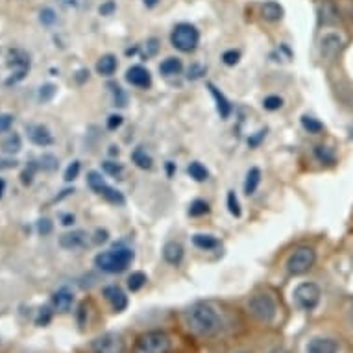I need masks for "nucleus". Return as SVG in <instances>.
I'll use <instances>...</instances> for the list:
<instances>
[{
	"instance_id": "obj_1",
	"label": "nucleus",
	"mask_w": 353,
	"mask_h": 353,
	"mask_svg": "<svg viewBox=\"0 0 353 353\" xmlns=\"http://www.w3.org/2000/svg\"><path fill=\"white\" fill-rule=\"evenodd\" d=\"M183 324L192 335L209 339L216 336L224 330V316L208 301H196L183 311Z\"/></svg>"
},
{
	"instance_id": "obj_2",
	"label": "nucleus",
	"mask_w": 353,
	"mask_h": 353,
	"mask_svg": "<svg viewBox=\"0 0 353 353\" xmlns=\"http://www.w3.org/2000/svg\"><path fill=\"white\" fill-rule=\"evenodd\" d=\"M246 311L261 324H272L278 316V303L268 292H254L246 300Z\"/></svg>"
},
{
	"instance_id": "obj_3",
	"label": "nucleus",
	"mask_w": 353,
	"mask_h": 353,
	"mask_svg": "<svg viewBox=\"0 0 353 353\" xmlns=\"http://www.w3.org/2000/svg\"><path fill=\"white\" fill-rule=\"evenodd\" d=\"M134 261V252L128 248H115L108 250V252H102V254L97 255V267L100 270H104L108 274H119L124 272Z\"/></svg>"
},
{
	"instance_id": "obj_4",
	"label": "nucleus",
	"mask_w": 353,
	"mask_h": 353,
	"mask_svg": "<svg viewBox=\"0 0 353 353\" xmlns=\"http://www.w3.org/2000/svg\"><path fill=\"white\" fill-rule=\"evenodd\" d=\"M172 350V339L159 330L146 331L135 341L134 353H168Z\"/></svg>"
},
{
	"instance_id": "obj_5",
	"label": "nucleus",
	"mask_w": 353,
	"mask_h": 353,
	"mask_svg": "<svg viewBox=\"0 0 353 353\" xmlns=\"http://www.w3.org/2000/svg\"><path fill=\"white\" fill-rule=\"evenodd\" d=\"M292 300H294L298 309L305 311V313H311V311H314L320 305L322 289L314 281H303V283L296 285L294 292H292Z\"/></svg>"
},
{
	"instance_id": "obj_6",
	"label": "nucleus",
	"mask_w": 353,
	"mask_h": 353,
	"mask_svg": "<svg viewBox=\"0 0 353 353\" xmlns=\"http://www.w3.org/2000/svg\"><path fill=\"white\" fill-rule=\"evenodd\" d=\"M316 263V252L311 246H300L296 248L287 259V272L290 276H301L307 274Z\"/></svg>"
},
{
	"instance_id": "obj_7",
	"label": "nucleus",
	"mask_w": 353,
	"mask_h": 353,
	"mask_svg": "<svg viewBox=\"0 0 353 353\" xmlns=\"http://www.w3.org/2000/svg\"><path fill=\"white\" fill-rule=\"evenodd\" d=\"M89 352L91 353H126V341L121 333L108 331L102 335L94 336L89 342Z\"/></svg>"
},
{
	"instance_id": "obj_8",
	"label": "nucleus",
	"mask_w": 353,
	"mask_h": 353,
	"mask_svg": "<svg viewBox=\"0 0 353 353\" xmlns=\"http://www.w3.org/2000/svg\"><path fill=\"white\" fill-rule=\"evenodd\" d=\"M170 41H172L174 47L181 50V52H192L196 48L198 41H200V34L192 24L181 23L172 30Z\"/></svg>"
},
{
	"instance_id": "obj_9",
	"label": "nucleus",
	"mask_w": 353,
	"mask_h": 353,
	"mask_svg": "<svg viewBox=\"0 0 353 353\" xmlns=\"http://www.w3.org/2000/svg\"><path fill=\"white\" fill-rule=\"evenodd\" d=\"M344 48V37L339 32H327L320 39V56L325 61H335Z\"/></svg>"
},
{
	"instance_id": "obj_10",
	"label": "nucleus",
	"mask_w": 353,
	"mask_h": 353,
	"mask_svg": "<svg viewBox=\"0 0 353 353\" xmlns=\"http://www.w3.org/2000/svg\"><path fill=\"white\" fill-rule=\"evenodd\" d=\"M87 183H89V187L93 189L97 194H100L102 198H105L108 202L111 203H119V205H122L124 203V196H122L121 192L115 191L113 187L108 185L104 181V178L100 176L99 172H89L87 174Z\"/></svg>"
},
{
	"instance_id": "obj_11",
	"label": "nucleus",
	"mask_w": 353,
	"mask_h": 353,
	"mask_svg": "<svg viewBox=\"0 0 353 353\" xmlns=\"http://www.w3.org/2000/svg\"><path fill=\"white\" fill-rule=\"evenodd\" d=\"M303 353H341V341L331 335H314L305 342Z\"/></svg>"
},
{
	"instance_id": "obj_12",
	"label": "nucleus",
	"mask_w": 353,
	"mask_h": 353,
	"mask_svg": "<svg viewBox=\"0 0 353 353\" xmlns=\"http://www.w3.org/2000/svg\"><path fill=\"white\" fill-rule=\"evenodd\" d=\"M8 65H10V69H12V78L6 81L8 85H12V83H17L19 80H23L26 72L30 69V58L28 54L24 52V50H10V56H8Z\"/></svg>"
},
{
	"instance_id": "obj_13",
	"label": "nucleus",
	"mask_w": 353,
	"mask_h": 353,
	"mask_svg": "<svg viewBox=\"0 0 353 353\" xmlns=\"http://www.w3.org/2000/svg\"><path fill=\"white\" fill-rule=\"evenodd\" d=\"M104 296H105V300L110 301L111 309H113L115 313H122V311H124V309L128 307L126 292H124L121 287H117V285H110V287H105Z\"/></svg>"
},
{
	"instance_id": "obj_14",
	"label": "nucleus",
	"mask_w": 353,
	"mask_h": 353,
	"mask_svg": "<svg viewBox=\"0 0 353 353\" xmlns=\"http://www.w3.org/2000/svg\"><path fill=\"white\" fill-rule=\"evenodd\" d=\"M26 132H28L30 141L37 146H48L52 145V134L48 132L47 126H43V124H30L26 126Z\"/></svg>"
},
{
	"instance_id": "obj_15",
	"label": "nucleus",
	"mask_w": 353,
	"mask_h": 353,
	"mask_svg": "<svg viewBox=\"0 0 353 353\" xmlns=\"http://www.w3.org/2000/svg\"><path fill=\"white\" fill-rule=\"evenodd\" d=\"M126 80L128 83H132V85L135 87H141V89H146V87H150L152 83L150 72H148L145 67H141V65H135L132 69H128Z\"/></svg>"
},
{
	"instance_id": "obj_16",
	"label": "nucleus",
	"mask_w": 353,
	"mask_h": 353,
	"mask_svg": "<svg viewBox=\"0 0 353 353\" xmlns=\"http://www.w3.org/2000/svg\"><path fill=\"white\" fill-rule=\"evenodd\" d=\"M74 305V294L69 289H59L52 294V307L58 313H69Z\"/></svg>"
},
{
	"instance_id": "obj_17",
	"label": "nucleus",
	"mask_w": 353,
	"mask_h": 353,
	"mask_svg": "<svg viewBox=\"0 0 353 353\" xmlns=\"http://www.w3.org/2000/svg\"><path fill=\"white\" fill-rule=\"evenodd\" d=\"M163 257L170 265H180L181 259H183V246L180 243H176V241L167 243L165 248H163Z\"/></svg>"
},
{
	"instance_id": "obj_18",
	"label": "nucleus",
	"mask_w": 353,
	"mask_h": 353,
	"mask_svg": "<svg viewBox=\"0 0 353 353\" xmlns=\"http://www.w3.org/2000/svg\"><path fill=\"white\" fill-rule=\"evenodd\" d=\"M209 91H211V94L214 97V100H216V110H219L220 117L222 119H228L230 117V113H232V104H230V100L224 97V94L220 93L219 89L213 85V83H209Z\"/></svg>"
},
{
	"instance_id": "obj_19",
	"label": "nucleus",
	"mask_w": 353,
	"mask_h": 353,
	"mask_svg": "<svg viewBox=\"0 0 353 353\" xmlns=\"http://www.w3.org/2000/svg\"><path fill=\"white\" fill-rule=\"evenodd\" d=\"M261 13H263V19H267L270 23H276V21H281L283 17V8L279 6L278 2H265L263 8H261Z\"/></svg>"
},
{
	"instance_id": "obj_20",
	"label": "nucleus",
	"mask_w": 353,
	"mask_h": 353,
	"mask_svg": "<svg viewBox=\"0 0 353 353\" xmlns=\"http://www.w3.org/2000/svg\"><path fill=\"white\" fill-rule=\"evenodd\" d=\"M85 243V233L83 232H72V233H65L63 237L59 239V244L67 250H74L80 248L81 244Z\"/></svg>"
},
{
	"instance_id": "obj_21",
	"label": "nucleus",
	"mask_w": 353,
	"mask_h": 353,
	"mask_svg": "<svg viewBox=\"0 0 353 353\" xmlns=\"http://www.w3.org/2000/svg\"><path fill=\"white\" fill-rule=\"evenodd\" d=\"M97 70H99L100 76H111L117 70V58L111 56V54H105L99 59L97 63Z\"/></svg>"
},
{
	"instance_id": "obj_22",
	"label": "nucleus",
	"mask_w": 353,
	"mask_h": 353,
	"mask_svg": "<svg viewBox=\"0 0 353 353\" xmlns=\"http://www.w3.org/2000/svg\"><path fill=\"white\" fill-rule=\"evenodd\" d=\"M261 183V170L259 168H250L248 174H246V181H244V192L246 194H254L257 191V187Z\"/></svg>"
},
{
	"instance_id": "obj_23",
	"label": "nucleus",
	"mask_w": 353,
	"mask_h": 353,
	"mask_svg": "<svg viewBox=\"0 0 353 353\" xmlns=\"http://www.w3.org/2000/svg\"><path fill=\"white\" fill-rule=\"evenodd\" d=\"M192 243H194V246H198L200 250H214L219 248V239L213 237V235H202V233H198V235H194L192 237Z\"/></svg>"
},
{
	"instance_id": "obj_24",
	"label": "nucleus",
	"mask_w": 353,
	"mask_h": 353,
	"mask_svg": "<svg viewBox=\"0 0 353 353\" xmlns=\"http://www.w3.org/2000/svg\"><path fill=\"white\" fill-rule=\"evenodd\" d=\"M181 69H183V65L178 58H167L159 65V70H161V74L165 76H174V74H180Z\"/></svg>"
},
{
	"instance_id": "obj_25",
	"label": "nucleus",
	"mask_w": 353,
	"mask_h": 353,
	"mask_svg": "<svg viewBox=\"0 0 353 353\" xmlns=\"http://www.w3.org/2000/svg\"><path fill=\"white\" fill-rule=\"evenodd\" d=\"M187 172H189V176H191L192 180H196V181H205L209 176L208 168L203 167L202 163H198V161L191 163V165H189V168H187Z\"/></svg>"
},
{
	"instance_id": "obj_26",
	"label": "nucleus",
	"mask_w": 353,
	"mask_h": 353,
	"mask_svg": "<svg viewBox=\"0 0 353 353\" xmlns=\"http://www.w3.org/2000/svg\"><path fill=\"white\" fill-rule=\"evenodd\" d=\"M132 159H134L135 165L139 168H143V170H150L152 168V157L148 156L146 150H143V148H137V150L132 154Z\"/></svg>"
},
{
	"instance_id": "obj_27",
	"label": "nucleus",
	"mask_w": 353,
	"mask_h": 353,
	"mask_svg": "<svg viewBox=\"0 0 353 353\" xmlns=\"http://www.w3.org/2000/svg\"><path fill=\"white\" fill-rule=\"evenodd\" d=\"M21 137H19L17 134H10L4 139V143H2V150L6 152V154H17L19 150H21Z\"/></svg>"
},
{
	"instance_id": "obj_28",
	"label": "nucleus",
	"mask_w": 353,
	"mask_h": 353,
	"mask_svg": "<svg viewBox=\"0 0 353 353\" xmlns=\"http://www.w3.org/2000/svg\"><path fill=\"white\" fill-rule=\"evenodd\" d=\"M301 124H303V128H305L309 134H320L324 130V124L316 121V119H313V117H301Z\"/></svg>"
},
{
	"instance_id": "obj_29",
	"label": "nucleus",
	"mask_w": 353,
	"mask_h": 353,
	"mask_svg": "<svg viewBox=\"0 0 353 353\" xmlns=\"http://www.w3.org/2000/svg\"><path fill=\"white\" fill-rule=\"evenodd\" d=\"M146 283V276L143 272H134L128 278V289L130 290H139L143 289V285Z\"/></svg>"
},
{
	"instance_id": "obj_30",
	"label": "nucleus",
	"mask_w": 353,
	"mask_h": 353,
	"mask_svg": "<svg viewBox=\"0 0 353 353\" xmlns=\"http://www.w3.org/2000/svg\"><path fill=\"white\" fill-rule=\"evenodd\" d=\"M314 154L322 163H335V154L327 148V146H314Z\"/></svg>"
},
{
	"instance_id": "obj_31",
	"label": "nucleus",
	"mask_w": 353,
	"mask_h": 353,
	"mask_svg": "<svg viewBox=\"0 0 353 353\" xmlns=\"http://www.w3.org/2000/svg\"><path fill=\"white\" fill-rule=\"evenodd\" d=\"M209 213V205L208 202H203V200H194L191 203V208H189V214L191 216H202V214Z\"/></svg>"
},
{
	"instance_id": "obj_32",
	"label": "nucleus",
	"mask_w": 353,
	"mask_h": 353,
	"mask_svg": "<svg viewBox=\"0 0 353 353\" xmlns=\"http://www.w3.org/2000/svg\"><path fill=\"white\" fill-rule=\"evenodd\" d=\"M228 209L233 216H241V205H239V200L233 191L228 192Z\"/></svg>"
},
{
	"instance_id": "obj_33",
	"label": "nucleus",
	"mask_w": 353,
	"mask_h": 353,
	"mask_svg": "<svg viewBox=\"0 0 353 353\" xmlns=\"http://www.w3.org/2000/svg\"><path fill=\"white\" fill-rule=\"evenodd\" d=\"M263 105H265V110L276 111L283 105V100L279 99V97H267V99L263 100Z\"/></svg>"
},
{
	"instance_id": "obj_34",
	"label": "nucleus",
	"mask_w": 353,
	"mask_h": 353,
	"mask_svg": "<svg viewBox=\"0 0 353 353\" xmlns=\"http://www.w3.org/2000/svg\"><path fill=\"white\" fill-rule=\"evenodd\" d=\"M52 320V311L48 309V307H43V309H39V314H37V325H47L48 322Z\"/></svg>"
},
{
	"instance_id": "obj_35",
	"label": "nucleus",
	"mask_w": 353,
	"mask_h": 353,
	"mask_svg": "<svg viewBox=\"0 0 353 353\" xmlns=\"http://www.w3.org/2000/svg\"><path fill=\"white\" fill-rule=\"evenodd\" d=\"M13 124V117L10 113H0V134L10 132V128Z\"/></svg>"
},
{
	"instance_id": "obj_36",
	"label": "nucleus",
	"mask_w": 353,
	"mask_h": 353,
	"mask_svg": "<svg viewBox=\"0 0 353 353\" xmlns=\"http://www.w3.org/2000/svg\"><path fill=\"white\" fill-rule=\"evenodd\" d=\"M78 172H80V161H72L69 165V168L65 170V180H67V181L76 180Z\"/></svg>"
},
{
	"instance_id": "obj_37",
	"label": "nucleus",
	"mask_w": 353,
	"mask_h": 353,
	"mask_svg": "<svg viewBox=\"0 0 353 353\" xmlns=\"http://www.w3.org/2000/svg\"><path fill=\"white\" fill-rule=\"evenodd\" d=\"M102 167H104L105 172L111 174V176H115V178H119V176H121V174H122V167H121V165H119V163L105 161L104 165H102Z\"/></svg>"
},
{
	"instance_id": "obj_38",
	"label": "nucleus",
	"mask_w": 353,
	"mask_h": 353,
	"mask_svg": "<svg viewBox=\"0 0 353 353\" xmlns=\"http://www.w3.org/2000/svg\"><path fill=\"white\" fill-rule=\"evenodd\" d=\"M41 23L43 24H54L56 23V13H54V10H50V8H47V10H43V12H41Z\"/></svg>"
},
{
	"instance_id": "obj_39",
	"label": "nucleus",
	"mask_w": 353,
	"mask_h": 353,
	"mask_svg": "<svg viewBox=\"0 0 353 353\" xmlns=\"http://www.w3.org/2000/svg\"><path fill=\"white\" fill-rule=\"evenodd\" d=\"M239 58H241V54L237 50H228V52L222 54V61L226 65H235L239 61Z\"/></svg>"
},
{
	"instance_id": "obj_40",
	"label": "nucleus",
	"mask_w": 353,
	"mask_h": 353,
	"mask_svg": "<svg viewBox=\"0 0 353 353\" xmlns=\"http://www.w3.org/2000/svg\"><path fill=\"white\" fill-rule=\"evenodd\" d=\"M344 320H346L347 330L353 331V300L350 301L346 305V309H344Z\"/></svg>"
},
{
	"instance_id": "obj_41",
	"label": "nucleus",
	"mask_w": 353,
	"mask_h": 353,
	"mask_svg": "<svg viewBox=\"0 0 353 353\" xmlns=\"http://www.w3.org/2000/svg\"><path fill=\"white\" fill-rule=\"evenodd\" d=\"M37 230H39L41 235H48V233L52 232V222L48 219H41L39 224H37Z\"/></svg>"
},
{
	"instance_id": "obj_42",
	"label": "nucleus",
	"mask_w": 353,
	"mask_h": 353,
	"mask_svg": "<svg viewBox=\"0 0 353 353\" xmlns=\"http://www.w3.org/2000/svg\"><path fill=\"white\" fill-rule=\"evenodd\" d=\"M56 93V89H54V85H45V87H41V100H50L52 99V94Z\"/></svg>"
},
{
	"instance_id": "obj_43",
	"label": "nucleus",
	"mask_w": 353,
	"mask_h": 353,
	"mask_svg": "<svg viewBox=\"0 0 353 353\" xmlns=\"http://www.w3.org/2000/svg\"><path fill=\"white\" fill-rule=\"evenodd\" d=\"M121 124H122L121 115H111L110 119H108V128H110V130H117Z\"/></svg>"
},
{
	"instance_id": "obj_44",
	"label": "nucleus",
	"mask_w": 353,
	"mask_h": 353,
	"mask_svg": "<svg viewBox=\"0 0 353 353\" xmlns=\"http://www.w3.org/2000/svg\"><path fill=\"white\" fill-rule=\"evenodd\" d=\"M32 176H34V165L30 167V170H24V172H23V183H24V185L32 183Z\"/></svg>"
},
{
	"instance_id": "obj_45",
	"label": "nucleus",
	"mask_w": 353,
	"mask_h": 353,
	"mask_svg": "<svg viewBox=\"0 0 353 353\" xmlns=\"http://www.w3.org/2000/svg\"><path fill=\"white\" fill-rule=\"evenodd\" d=\"M113 10H115V4H113V2H108L104 6H100V13H102V15H110Z\"/></svg>"
},
{
	"instance_id": "obj_46",
	"label": "nucleus",
	"mask_w": 353,
	"mask_h": 353,
	"mask_svg": "<svg viewBox=\"0 0 353 353\" xmlns=\"http://www.w3.org/2000/svg\"><path fill=\"white\" fill-rule=\"evenodd\" d=\"M61 224H63V226L74 224V214H63V216H61Z\"/></svg>"
},
{
	"instance_id": "obj_47",
	"label": "nucleus",
	"mask_w": 353,
	"mask_h": 353,
	"mask_svg": "<svg viewBox=\"0 0 353 353\" xmlns=\"http://www.w3.org/2000/svg\"><path fill=\"white\" fill-rule=\"evenodd\" d=\"M108 241V232H97V239H94V243H104Z\"/></svg>"
},
{
	"instance_id": "obj_48",
	"label": "nucleus",
	"mask_w": 353,
	"mask_h": 353,
	"mask_svg": "<svg viewBox=\"0 0 353 353\" xmlns=\"http://www.w3.org/2000/svg\"><path fill=\"white\" fill-rule=\"evenodd\" d=\"M4 189H6V181L0 178V198H2V194H4Z\"/></svg>"
},
{
	"instance_id": "obj_49",
	"label": "nucleus",
	"mask_w": 353,
	"mask_h": 353,
	"mask_svg": "<svg viewBox=\"0 0 353 353\" xmlns=\"http://www.w3.org/2000/svg\"><path fill=\"white\" fill-rule=\"evenodd\" d=\"M156 2H157V0H145L146 6H156Z\"/></svg>"
},
{
	"instance_id": "obj_50",
	"label": "nucleus",
	"mask_w": 353,
	"mask_h": 353,
	"mask_svg": "<svg viewBox=\"0 0 353 353\" xmlns=\"http://www.w3.org/2000/svg\"><path fill=\"white\" fill-rule=\"evenodd\" d=\"M270 353H289V352H285V350H274V352Z\"/></svg>"
},
{
	"instance_id": "obj_51",
	"label": "nucleus",
	"mask_w": 353,
	"mask_h": 353,
	"mask_svg": "<svg viewBox=\"0 0 353 353\" xmlns=\"http://www.w3.org/2000/svg\"><path fill=\"white\" fill-rule=\"evenodd\" d=\"M235 353H252V352H235Z\"/></svg>"
},
{
	"instance_id": "obj_52",
	"label": "nucleus",
	"mask_w": 353,
	"mask_h": 353,
	"mask_svg": "<svg viewBox=\"0 0 353 353\" xmlns=\"http://www.w3.org/2000/svg\"><path fill=\"white\" fill-rule=\"evenodd\" d=\"M352 13H353V12H352Z\"/></svg>"
}]
</instances>
